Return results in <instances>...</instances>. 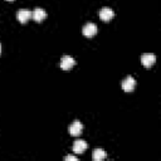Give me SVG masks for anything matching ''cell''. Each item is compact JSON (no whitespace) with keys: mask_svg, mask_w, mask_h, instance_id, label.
<instances>
[{"mask_svg":"<svg viewBox=\"0 0 161 161\" xmlns=\"http://www.w3.org/2000/svg\"><path fill=\"white\" fill-rule=\"evenodd\" d=\"M83 131V125L79 122V121H74L69 127H68V132L72 135V136H79Z\"/></svg>","mask_w":161,"mask_h":161,"instance_id":"5","label":"cell"},{"mask_svg":"<svg viewBox=\"0 0 161 161\" xmlns=\"http://www.w3.org/2000/svg\"><path fill=\"white\" fill-rule=\"evenodd\" d=\"M104 157H106V151H103L102 148H96V150H93L92 158H93L94 161H102Z\"/></svg>","mask_w":161,"mask_h":161,"instance_id":"10","label":"cell"},{"mask_svg":"<svg viewBox=\"0 0 161 161\" xmlns=\"http://www.w3.org/2000/svg\"><path fill=\"white\" fill-rule=\"evenodd\" d=\"M87 142L83 140H75L73 143V152L74 153H83L87 148Z\"/></svg>","mask_w":161,"mask_h":161,"instance_id":"9","label":"cell"},{"mask_svg":"<svg viewBox=\"0 0 161 161\" xmlns=\"http://www.w3.org/2000/svg\"><path fill=\"white\" fill-rule=\"evenodd\" d=\"M122 89L125 91V92H132L133 89H135V87H136V80H135V78L133 77H131V75H128V77H126L123 80H122Z\"/></svg>","mask_w":161,"mask_h":161,"instance_id":"1","label":"cell"},{"mask_svg":"<svg viewBox=\"0 0 161 161\" xmlns=\"http://www.w3.org/2000/svg\"><path fill=\"white\" fill-rule=\"evenodd\" d=\"M16 18L21 24H25L30 18H31V11L28 9H21L16 13Z\"/></svg>","mask_w":161,"mask_h":161,"instance_id":"6","label":"cell"},{"mask_svg":"<svg viewBox=\"0 0 161 161\" xmlns=\"http://www.w3.org/2000/svg\"><path fill=\"white\" fill-rule=\"evenodd\" d=\"M155 62H156L155 54L146 53V54H142V55H141V63H142L143 67H146V68H150L151 65H153Z\"/></svg>","mask_w":161,"mask_h":161,"instance_id":"4","label":"cell"},{"mask_svg":"<svg viewBox=\"0 0 161 161\" xmlns=\"http://www.w3.org/2000/svg\"><path fill=\"white\" fill-rule=\"evenodd\" d=\"M0 53H1V44H0Z\"/></svg>","mask_w":161,"mask_h":161,"instance_id":"12","label":"cell"},{"mask_svg":"<svg viewBox=\"0 0 161 161\" xmlns=\"http://www.w3.org/2000/svg\"><path fill=\"white\" fill-rule=\"evenodd\" d=\"M8 1H13V0H8Z\"/></svg>","mask_w":161,"mask_h":161,"instance_id":"13","label":"cell"},{"mask_svg":"<svg viewBox=\"0 0 161 161\" xmlns=\"http://www.w3.org/2000/svg\"><path fill=\"white\" fill-rule=\"evenodd\" d=\"M31 18H33L36 23H42V21L47 18V13H45L43 9H40V8H36V9H34V10L31 11Z\"/></svg>","mask_w":161,"mask_h":161,"instance_id":"8","label":"cell"},{"mask_svg":"<svg viewBox=\"0 0 161 161\" xmlns=\"http://www.w3.org/2000/svg\"><path fill=\"white\" fill-rule=\"evenodd\" d=\"M113 16H114V13H113V10L109 9V8H102V9L99 10V18H101V20H103V21H109Z\"/></svg>","mask_w":161,"mask_h":161,"instance_id":"7","label":"cell"},{"mask_svg":"<svg viewBox=\"0 0 161 161\" xmlns=\"http://www.w3.org/2000/svg\"><path fill=\"white\" fill-rule=\"evenodd\" d=\"M82 33H83L84 36H87V38H92V36L96 35V33H97V25L93 24V23H87V24L83 26Z\"/></svg>","mask_w":161,"mask_h":161,"instance_id":"2","label":"cell"},{"mask_svg":"<svg viewBox=\"0 0 161 161\" xmlns=\"http://www.w3.org/2000/svg\"><path fill=\"white\" fill-rule=\"evenodd\" d=\"M64 160H65V161H77V157L73 156V155H68V156H65Z\"/></svg>","mask_w":161,"mask_h":161,"instance_id":"11","label":"cell"},{"mask_svg":"<svg viewBox=\"0 0 161 161\" xmlns=\"http://www.w3.org/2000/svg\"><path fill=\"white\" fill-rule=\"evenodd\" d=\"M74 64H75V60H74L70 55H64V57H62L60 63H59V65H60V68H62L63 70H68V69H70Z\"/></svg>","mask_w":161,"mask_h":161,"instance_id":"3","label":"cell"}]
</instances>
